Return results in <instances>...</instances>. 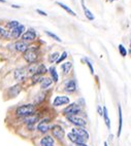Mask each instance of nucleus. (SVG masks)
Returning <instances> with one entry per match:
<instances>
[{
    "label": "nucleus",
    "instance_id": "nucleus-1",
    "mask_svg": "<svg viewBox=\"0 0 131 146\" xmlns=\"http://www.w3.org/2000/svg\"><path fill=\"white\" fill-rule=\"evenodd\" d=\"M34 110H35L34 105L27 104V105H23V106L19 107L18 109H17L16 113L19 116H29V115H32V113L34 112Z\"/></svg>",
    "mask_w": 131,
    "mask_h": 146
},
{
    "label": "nucleus",
    "instance_id": "nucleus-2",
    "mask_svg": "<svg viewBox=\"0 0 131 146\" xmlns=\"http://www.w3.org/2000/svg\"><path fill=\"white\" fill-rule=\"evenodd\" d=\"M37 52H36V49L35 48H28L27 50L24 52V58L27 62L29 63H34L37 60Z\"/></svg>",
    "mask_w": 131,
    "mask_h": 146
},
{
    "label": "nucleus",
    "instance_id": "nucleus-3",
    "mask_svg": "<svg viewBox=\"0 0 131 146\" xmlns=\"http://www.w3.org/2000/svg\"><path fill=\"white\" fill-rule=\"evenodd\" d=\"M79 112H81V107H79L78 104H75V103L69 105V106H67L64 109V113L67 115H75Z\"/></svg>",
    "mask_w": 131,
    "mask_h": 146
},
{
    "label": "nucleus",
    "instance_id": "nucleus-4",
    "mask_svg": "<svg viewBox=\"0 0 131 146\" xmlns=\"http://www.w3.org/2000/svg\"><path fill=\"white\" fill-rule=\"evenodd\" d=\"M68 120L71 121L73 125H75L77 127H85L86 126V121H85L84 118L82 117H78L76 115H68Z\"/></svg>",
    "mask_w": 131,
    "mask_h": 146
},
{
    "label": "nucleus",
    "instance_id": "nucleus-5",
    "mask_svg": "<svg viewBox=\"0 0 131 146\" xmlns=\"http://www.w3.org/2000/svg\"><path fill=\"white\" fill-rule=\"evenodd\" d=\"M53 136L57 139H59V140H62L64 138V135H65V133H64V130L62 129V128L60 126H54L53 127Z\"/></svg>",
    "mask_w": 131,
    "mask_h": 146
},
{
    "label": "nucleus",
    "instance_id": "nucleus-6",
    "mask_svg": "<svg viewBox=\"0 0 131 146\" xmlns=\"http://www.w3.org/2000/svg\"><path fill=\"white\" fill-rule=\"evenodd\" d=\"M72 133L75 134V135H77L78 137H81L84 141L89 139V133L85 129H82V128H75V129L72 130Z\"/></svg>",
    "mask_w": 131,
    "mask_h": 146
},
{
    "label": "nucleus",
    "instance_id": "nucleus-7",
    "mask_svg": "<svg viewBox=\"0 0 131 146\" xmlns=\"http://www.w3.org/2000/svg\"><path fill=\"white\" fill-rule=\"evenodd\" d=\"M69 103V98L66 96H57L53 102L54 106H61V105H65Z\"/></svg>",
    "mask_w": 131,
    "mask_h": 146
},
{
    "label": "nucleus",
    "instance_id": "nucleus-8",
    "mask_svg": "<svg viewBox=\"0 0 131 146\" xmlns=\"http://www.w3.org/2000/svg\"><path fill=\"white\" fill-rule=\"evenodd\" d=\"M27 76V72H26V69L25 68H18L15 71V78L16 80H19L22 81L24 80Z\"/></svg>",
    "mask_w": 131,
    "mask_h": 146
},
{
    "label": "nucleus",
    "instance_id": "nucleus-9",
    "mask_svg": "<svg viewBox=\"0 0 131 146\" xmlns=\"http://www.w3.org/2000/svg\"><path fill=\"white\" fill-rule=\"evenodd\" d=\"M25 30V27L23 26V25H19L18 27H16L13 29V31H11V36L15 37V38H19L21 35L23 34V32H24Z\"/></svg>",
    "mask_w": 131,
    "mask_h": 146
},
{
    "label": "nucleus",
    "instance_id": "nucleus-10",
    "mask_svg": "<svg viewBox=\"0 0 131 146\" xmlns=\"http://www.w3.org/2000/svg\"><path fill=\"white\" fill-rule=\"evenodd\" d=\"M76 90V84H75V81L71 79V80H68L66 84H65V91L68 93H73Z\"/></svg>",
    "mask_w": 131,
    "mask_h": 146
},
{
    "label": "nucleus",
    "instance_id": "nucleus-11",
    "mask_svg": "<svg viewBox=\"0 0 131 146\" xmlns=\"http://www.w3.org/2000/svg\"><path fill=\"white\" fill-rule=\"evenodd\" d=\"M35 37H36L35 32L31 31V30L30 31H27L26 33L23 34V36H22L23 40H25V41H32V40L35 39Z\"/></svg>",
    "mask_w": 131,
    "mask_h": 146
},
{
    "label": "nucleus",
    "instance_id": "nucleus-12",
    "mask_svg": "<svg viewBox=\"0 0 131 146\" xmlns=\"http://www.w3.org/2000/svg\"><path fill=\"white\" fill-rule=\"evenodd\" d=\"M50 129V125H49V121L48 120H42L38 124L37 126V130H39L41 133H47Z\"/></svg>",
    "mask_w": 131,
    "mask_h": 146
},
{
    "label": "nucleus",
    "instance_id": "nucleus-13",
    "mask_svg": "<svg viewBox=\"0 0 131 146\" xmlns=\"http://www.w3.org/2000/svg\"><path fill=\"white\" fill-rule=\"evenodd\" d=\"M55 142L54 139L50 136H45L40 140V145L41 146H54Z\"/></svg>",
    "mask_w": 131,
    "mask_h": 146
},
{
    "label": "nucleus",
    "instance_id": "nucleus-14",
    "mask_svg": "<svg viewBox=\"0 0 131 146\" xmlns=\"http://www.w3.org/2000/svg\"><path fill=\"white\" fill-rule=\"evenodd\" d=\"M68 139H69L71 142L76 143V144L84 143V140L81 137H78L77 135H75V134H73V133H69V134H68Z\"/></svg>",
    "mask_w": 131,
    "mask_h": 146
},
{
    "label": "nucleus",
    "instance_id": "nucleus-15",
    "mask_svg": "<svg viewBox=\"0 0 131 146\" xmlns=\"http://www.w3.org/2000/svg\"><path fill=\"white\" fill-rule=\"evenodd\" d=\"M82 6H83V9H84V11H85V15H86L87 19H88V20H90V21H93V20H94V16H93V14L91 13V11H90V10L86 7V5H85L84 0H82Z\"/></svg>",
    "mask_w": 131,
    "mask_h": 146
},
{
    "label": "nucleus",
    "instance_id": "nucleus-16",
    "mask_svg": "<svg viewBox=\"0 0 131 146\" xmlns=\"http://www.w3.org/2000/svg\"><path fill=\"white\" fill-rule=\"evenodd\" d=\"M28 49V45L25 43V42H23V41H19V42H17L16 43V49L17 50H19V51H22V52H25Z\"/></svg>",
    "mask_w": 131,
    "mask_h": 146
},
{
    "label": "nucleus",
    "instance_id": "nucleus-17",
    "mask_svg": "<svg viewBox=\"0 0 131 146\" xmlns=\"http://www.w3.org/2000/svg\"><path fill=\"white\" fill-rule=\"evenodd\" d=\"M56 4H58L59 6H61V7L63 8V9H64L65 11H67V13L69 14V15H71V16H76L75 11H73V10H72V9H71L70 7H68L67 5H65L64 3H62V2H60V1H57V2H56Z\"/></svg>",
    "mask_w": 131,
    "mask_h": 146
},
{
    "label": "nucleus",
    "instance_id": "nucleus-18",
    "mask_svg": "<svg viewBox=\"0 0 131 146\" xmlns=\"http://www.w3.org/2000/svg\"><path fill=\"white\" fill-rule=\"evenodd\" d=\"M103 117H104V121H105V125H106V127L109 128H111V122H110V118H109V114H107V109H106V107H103Z\"/></svg>",
    "mask_w": 131,
    "mask_h": 146
},
{
    "label": "nucleus",
    "instance_id": "nucleus-19",
    "mask_svg": "<svg viewBox=\"0 0 131 146\" xmlns=\"http://www.w3.org/2000/svg\"><path fill=\"white\" fill-rule=\"evenodd\" d=\"M119 117H120V125H119V130H118V136L121 135V131H122V109H121V106L119 105Z\"/></svg>",
    "mask_w": 131,
    "mask_h": 146
},
{
    "label": "nucleus",
    "instance_id": "nucleus-20",
    "mask_svg": "<svg viewBox=\"0 0 131 146\" xmlns=\"http://www.w3.org/2000/svg\"><path fill=\"white\" fill-rule=\"evenodd\" d=\"M52 79L50 78H45V79H42L41 81V89H47L48 86H50L51 84H52Z\"/></svg>",
    "mask_w": 131,
    "mask_h": 146
},
{
    "label": "nucleus",
    "instance_id": "nucleus-21",
    "mask_svg": "<svg viewBox=\"0 0 131 146\" xmlns=\"http://www.w3.org/2000/svg\"><path fill=\"white\" fill-rule=\"evenodd\" d=\"M50 72H51V75H52V77H53V80L55 81V82H57L59 77H58V74H57V71H56L55 67H51L50 68Z\"/></svg>",
    "mask_w": 131,
    "mask_h": 146
},
{
    "label": "nucleus",
    "instance_id": "nucleus-22",
    "mask_svg": "<svg viewBox=\"0 0 131 146\" xmlns=\"http://www.w3.org/2000/svg\"><path fill=\"white\" fill-rule=\"evenodd\" d=\"M71 66H72L71 62H66V63H64L63 65H62V69H63L64 73H68V72H69V70L71 69Z\"/></svg>",
    "mask_w": 131,
    "mask_h": 146
},
{
    "label": "nucleus",
    "instance_id": "nucleus-23",
    "mask_svg": "<svg viewBox=\"0 0 131 146\" xmlns=\"http://www.w3.org/2000/svg\"><path fill=\"white\" fill-rule=\"evenodd\" d=\"M47 72V67H45L43 64H41V65H39L38 67H37V70H36V74H43V73H45Z\"/></svg>",
    "mask_w": 131,
    "mask_h": 146
},
{
    "label": "nucleus",
    "instance_id": "nucleus-24",
    "mask_svg": "<svg viewBox=\"0 0 131 146\" xmlns=\"http://www.w3.org/2000/svg\"><path fill=\"white\" fill-rule=\"evenodd\" d=\"M21 91V86L20 85H15L11 87V90H10V94L11 96H16V95H18V93Z\"/></svg>",
    "mask_w": 131,
    "mask_h": 146
},
{
    "label": "nucleus",
    "instance_id": "nucleus-25",
    "mask_svg": "<svg viewBox=\"0 0 131 146\" xmlns=\"http://www.w3.org/2000/svg\"><path fill=\"white\" fill-rule=\"evenodd\" d=\"M37 119H38L37 116H35V115H33V116L29 115V116H28V117L25 119V121L27 122V124H34V122H35Z\"/></svg>",
    "mask_w": 131,
    "mask_h": 146
},
{
    "label": "nucleus",
    "instance_id": "nucleus-26",
    "mask_svg": "<svg viewBox=\"0 0 131 146\" xmlns=\"http://www.w3.org/2000/svg\"><path fill=\"white\" fill-rule=\"evenodd\" d=\"M66 58H67V52H66V51H63V52H62V55L58 58V59H57V61H56L57 64H60L63 60H65Z\"/></svg>",
    "mask_w": 131,
    "mask_h": 146
},
{
    "label": "nucleus",
    "instance_id": "nucleus-27",
    "mask_svg": "<svg viewBox=\"0 0 131 146\" xmlns=\"http://www.w3.org/2000/svg\"><path fill=\"white\" fill-rule=\"evenodd\" d=\"M20 24H19V22L18 21H10L9 23H8V24H7V26L11 29V30H13V29L14 28H16V27H18Z\"/></svg>",
    "mask_w": 131,
    "mask_h": 146
},
{
    "label": "nucleus",
    "instance_id": "nucleus-28",
    "mask_svg": "<svg viewBox=\"0 0 131 146\" xmlns=\"http://www.w3.org/2000/svg\"><path fill=\"white\" fill-rule=\"evenodd\" d=\"M0 35H2L3 37H6V38H8V37H10V36H11L9 32L5 31L4 29H3V28H1V27H0Z\"/></svg>",
    "mask_w": 131,
    "mask_h": 146
},
{
    "label": "nucleus",
    "instance_id": "nucleus-29",
    "mask_svg": "<svg viewBox=\"0 0 131 146\" xmlns=\"http://www.w3.org/2000/svg\"><path fill=\"white\" fill-rule=\"evenodd\" d=\"M58 57H59V54H58V52H54V54H52V55L50 56L49 61H50L51 63H53V62L57 61V59H58Z\"/></svg>",
    "mask_w": 131,
    "mask_h": 146
},
{
    "label": "nucleus",
    "instance_id": "nucleus-30",
    "mask_svg": "<svg viewBox=\"0 0 131 146\" xmlns=\"http://www.w3.org/2000/svg\"><path fill=\"white\" fill-rule=\"evenodd\" d=\"M119 50H120V54H121L122 57H126V55H127V50H126V49H125L122 44L119 45Z\"/></svg>",
    "mask_w": 131,
    "mask_h": 146
},
{
    "label": "nucleus",
    "instance_id": "nucleus-31",
    "mask_svg": "<svg viewBox=\"0 0 131 146\" xmlns=\"http://www.w3.org/2000/svg\"><path fill=\"white\" fill-rule=\"evenodd\" d=\"M45 33H47L50 37H52V38H54L55 40H57L58 42H61V39H60L58 36H57L56 34H54V33H52V32H50V31H45Z\"/></svg>",
    "mask_w": 131,
    "mask_h": 146
},
{
    "label": "nucleus",
    "instance_id": "nucleus-32",
    "mask_svg": "<svg viewBox=\"0 0 131 146\" xmlns=\"http://www.w3.org/2000/svg\"><path fill=\"white\" fill-rule=\"evenodd\" d=\"M85 61H86V63L88 64V66H89V68H90V71H91V73H92V74H94V69H93V66H92V63L90 62V60L88 59V58H86V59H85Z\"/></svg>",
    "mask_w": 131,
    "mask_h": 146
},
{
    "label": "nucleus",
    "instance_id": "nucleus-33",
    "mask_svg": "<svg viewBox=\"0 0 131 146\" xmlns=\"http://www.w3.org/2000/svg\"><path fill=\"white\" fill-rule=\"evenodd\" d=\"M36 70H37L36 65H32V66H30L29 68H28V71H29L30 73H36Z\"/></svg>",
    "mask_w": 131,
    "mask_h": 146
},
{
    "label": "nucleus",
    "instance_id": "nucleus-34",
    "mask_svg": "<svg viewBox=\"0 0 131 146\" xmlns=\"http://www.w3.org/2000/svg\"><path fill=\"white\" fill-rule=\"evenodd\" d=\"M36 13L39 14V15H41V16H48L47 13H45V11H42L41 9H36Z\"/></svg>",
    "mask_w": 131,
    "mask_h": 146
},
{
    "label": "nucleus",
    "instance_id": "nucleus-35",
    "mask_svg": "<svg viewBox=\"0 0 131 146\" xmlns=\"http://www.w3.org/2000/svg\"><path fill=\"white\" fill-rule=\"evenodd\" d=\"M41 77H40V75H35V76H33V81L34 82H36V81H38V79H40Z\"/></svg>",
    "mask_w": 131,
    "mask_h": 146
},
{
    "label": "nucleus",
    "instance_id": "nucleus-36",
    "mask_svg": "<svg viewBox=\"0 0 131 146\" xmlns=\"http://www.w3.org/2000/svg\"><path fill=\"white\" fill-rule=\"evenodd\" d=\"M98 113H99V115H101V116H102V108H101L100 106L98 107Z\"/></svg>",
    "mask_w": 131,
    "mask_h": 146
},
{
    "label": "nucleus",
    "instance_id": "nucleus-37",
    "mask_svg": "<svg viewBox=\"0 0 131 146\" xmlns=\"http://www.w3.org/2000/svg\"><path fill=\"white\" fill-rule=\"evenodd\" d=\"M11 7H14V8H20L21 6H20V5H16V4H11Z\"/></svg>",
    "mask_w": 131,
    "mask_h": 146
},
{
    "label": "nucleus",
    "instance_id": "nucleus-38",
    "mask_svg": "<svg viewBox=\"0 0 131 146\" xmlns=\"http://www.w3.org/2000/svg\"><path fill=\"white\" fill-rule=\"evenodd\" d=\"M76 146H88V145L84 144V143H78V144H76Z\"/></svg>",
    "mask_w": 131,
    "mask_h": 146
},
{
    "label": "nucleus",
    "instance_id": "nucleus-39",
    "mask_svg": "<svg viewBox=\"0 0 131 146\" xmlns=\"http://www.w3.org/2000/svg\"><path fill=\"white\" fill-rule=\"evenodd\" d=\"M0 2H2V3H4V2H5V0H0Z\"/></svg>",
    "mask_w": 131,
    "mask_h": 146
},
{
    "label": "nucleus",
    "instance_id": "nucleus-40",
    "mask_svg": "<svg viewBox=\"0 0 131 146\" xmlns=\"http://www.w3.org/2000/svg\"><path fill=\"white\" fill-rule=\"evenodd\" d=\"M104 146H109L107 145V142H104Z\"/></svg>",
    "mask_w": 131,
    "mask_h": 146
},
{
    "label": "nucleus",
    "instance_id": "nucleus-41",
    "mask_svg": "<svg viewBox=\"0 0 131 146\" xmlns=\"http://www.w3.org/2000/svg\"><path fill=\"white\" fill-rule=\"evenodd\" d=\"M110 1H111V2H113V1H116V0H110Z\"/></svg>",
    "mask_w": 131,
    "mask_h": 146
}]
</instances>
